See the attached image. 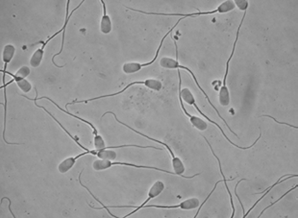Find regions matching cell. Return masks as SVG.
I'll return each instance as SVG.
<instances>
[{"label": "cell", "mask_w": 298, "mask_h": 218, "mask_svg": "<svg viewBox=\"0 0 298 218\" xmlns=\"http://www.w3.org/2000/svg\"><path fill=\"white\" fill-rule=\"evenodd\" d=\"M266 116V117H269V118L273 119L274 121H276L277 123L282 124V125H286V126L290 127V128H294V129H295V130H297L298 129L297 127L292 126V125H290V124L285 123V122H280V121H278L276 118H274V117H273V116H269V115H262V116Z\"/></svg>", "instance_id": "ffe728a7"}, {"label": "cell", "mask_w": 298, "mask_h": 218, "mask_svg": "<svg viewBox=\"0 0 298 218\" xmlns=\"http://www.w3.org/2000/svg\"><path fill=\"white\" fill-rule=\"evenodd\" d=\"M129 11H136L139 13L146 14V15H157V16H181L182 18H187V17H196V16H207V15H213V14H226L228 13L230 11H232L236 8V5L233 0H227L223 3H221L220 6H218L217 9L212 10L211 11H198L195 13L191 14H167V13H154V12H146V11H140V10H136V9L129 8Z\"/></svg>", "instance_id": "277c9868"}, {"label": "cell", "mask_w": 298, "mask_h": 218, "mask_svg": "<svg viewBox=\"0 0 298 218\" xmlns=\"http://www.w3.org/2000/svg\"><path fill=\"white\" fill-rule=\"evenodd\" d=\"M200 200L197 198H191V199H186L183 202H181L178 205H146L143 208H157V209H181V210H195L196 208L200 206Z\"/></svg>", "instance_id": "8fae6325"}, {"label": "cell", "mask_w": 298, "mask_h": 218, "mask_svg": "<svg viewBox=\"0 0 298 218\" xmlns=\"http://www.w3.org/2000/svg\"><path fill=\"white\" fill-rule=\"evenodd\" d=\"M177 73H178V78H179L178 92H179V95H181V97H182V100H183V101L187 103L188 105H193L194 107L196 108V111H198L199 113L201 114L202 116H204L205 118L207 119V121H209V122H211V123L214 124L215 126L218 127V129H219L220 131L222 133V135H223L224 137L226 138V140H227V141H228L230 144H231V145H233V146L236 147V148L240 149V150H249V149L252 148L254 145H255V144H256V143H257L258 141H259V140H260V139L261 138V135H262L261 132L260 133L259 137L256 139V140H255V142L253 143L252 145H249V146H246V147H243V146H239V145H236L235 143L232 142V141H231V140H230L228 137H227V135H226V133L224 132L223 129H222V127H221L220 124L217 123V122H215V121H212V120H211V119H210L208 116H206V115H205V114L203 113L202 111H201V109H200V108L197 106V105H196V99H195V97H194L193 94L191 92V90H189L188 88H187V87H184V88L182 87V78H181V72L179 69L177 70Z\"/></svg>", "instance_id": "7a4b0ae2"}, {"label": "cell", "mask_w": 298, "mask_h": 218, "mask_svg": "<svg viewBox=\"0 0 298 218\" xmlns=\"http://www.w3.org/2000/svg\"><path fill=\"white\" fill-rule=\"evenodd\" d=\"M35 92H36V97H35V100H47L50 101V102L52 103L54 105H56L57 107L59 108L60 111H63V112H65V113L67 114L69 116H72L74 118L78 119V120H80V121H84L85 123L88 124L89 126L91 127L92 130H93V134L94 135V148L96 151H101V150H105V149H107V146L105 145V140L103 139L102 136L101 135H99L98 134V130H97L96 128L94 127V124L90 122V121H87L85 119L81 118V117H79V116H75L74 114L70 113L69 111H65L64 109L60 107L56 102H54L53 100L50 99V98L46 97V96H44V97L38 98V92L37 90H35Z\"/></svg>", "instance_id": "9c48e42d"}, {"label": "cell", "mask_w": 298, "mask_h": 218, "mask_svg": "<svg viewBox=\"0 0 298 218\" xmlns=\"http://www.w3.org/2000/svg\"><path fill=\"white\" fill-rule=\"evenodd\" d=\"M84 3V1L81 2V3L79 4L76 7H75L74 10H73L70 13H69V7H70V1H67V6H66V16H65V24L63 26L62 28L61 29L59 30L58 32L55 33L51 37H49L46 41H44V42H39V43H42V46L40 47V48L37 49L36 51L34 52V54L32 55V57L30 58V65H31V67L33 68H38L40 65H41V62H42V59H43L44 57V50L46 48V46H47V44L51 41V40H53L55 37H56L57 35H59V34H61V33L64 32L65 31V28L67 27L68 22H69V20L70 19V17L72 16V14H74L76 10L80 8L81 7L82 5Z\"/></svg>", "instance_id": "5b68a950"}, {"label": "cell", "mask_w": 298, "mask_h": 218, "mask_svg": "<svg viewBox=\"0 0 298 218\" xmlns=\"http://www.w3.org/2000/svg\"><path fill=\"white\" fill-rule=\"evenodd\" d=\"M121 165V166H128V167L137 168V169H147V170H153L159 171V172L167 173L170 175H176L175 172H172L169 170H162L159 168L152 167V166H145V165H137L129 163H124V162L110 161V160H102V159H97L93 163V169L95 171H102V170H108L113 166Z\"/></svg>", "instance_id": "ba28073f"}, {"label": "cell", "mask_w": 298, "mask_h": 218, "mask_svg": "<svg viewBox=\"0 0 298 218\" xmlns=\"http://www.w3.org/2000/svg\"><path fill=\"white\" fill-rule=\"evenodd\" d=\"M246 13H247V11H245L243 16H242V20H241L239 26H238V28H237V31H236V39H235V41H234L233 48H232L231 54L230 55V57H229L228 60H227V63H226V73H225V76H224L222 86H221V90H220L219 101H220L221 105H222L224 107L228 106V105H230V103H231V95H230V91H229L228 87H227V81H227V77H228L230 63H231V59H232V57H233L234 53H235L236 43H237V41H238V37H239L240 30H241L242 23H243V21H245Z\"/></svg>", "instance_id": "52a82bcc"}, {"label": "cell", "mask_w": 298, "mask_h": 218, "mask_svg": "<svg viewBox=\"0 0 298 218\" xmlns=\"http://www.w3.org/2000/svg\"><path fill=\"white\" fill-rule=\"evenodd\" d=\"M297 177L298 175H296V174H295V175H283L282 177H280V180H277L275 183L273 184L272 186H269V188H267V189H266V190H265V191L261 192V193H260V194H263V195H262V196H261V198H260V199H258L257 201H256V202H255V204H254V205H253L252 207L250 208V210H248L247 213H245V215H243V217H246V216H248V215L250 214V211H251V210H252L253 209H254V208H255V206H256V205H258V203L260 202V201H261V200H262V199H263L264 198L266 197V194H269V193H270V191H271L272 189H274V188H275V186H276L277 185H279V184L280 183H283L284 181H285V180H289V179H290V178Z\"/></svg>", "instance_id": "2e32d148"}, {"label": "cell", "mask_w": 298, "mask_h": 218, "mask_svg": "<svg viewBox=\"0 0 298 218\" xmlns=\"http://www.w3.org/2000/svg\"><path fill=\"white\" fill-rule=\"evenodd\" d=\"M134 85H143V86H146L147 88L151 89V90H153V91H156V92H158V91H160L163 88V84H162L161 81L156 80V79H148V80H145V81H133L131 83H129V85H127L123 90L119 91V92L111 94V95H103V96H99V97L93 98V99H89V100H75V101H72V102L67 103L65 105V107L67 108L68 105H74V104H81V103L88 104V103L94 101V100L118 96V95H121L123 92H125L126 90H128L129 87H131V86H134Z\"/></svg>", "instance_id": "8992f818"}, {"label": "cell", "mask_w": 298, "mask_h": 218, "mask_svg": "<svg viewBox=\"0 0 298 218\" xmlns=\"http://www.w3.org/2000/svg\"><path fill=\"white\" fill-rule=\"evenodd\" d=\"M297 189V185H295V186H294V188H292V189H290L289 191L286 192V193H285V194H283L282 196L280 197V199H277L275 202L272 203L271 205H268L267 207L265 208V209H264V210H262V211H261V214L259 215V216H258V217H261V215H262V214H263V213L265 212V211H266V210H268L269 208H271L272 206H274V205H276L277 203L280 202V200H281V199H282L283 198H285V197L286 196V195H287V194H289V193H290V192L293 191V190H294V189Z\"/></svg>", "instance_id": "ac0fdd59"}, {"label": "cell", "mask_w": 298, "mask_h": 218, "mask_svg": "<svg viewBox=\"0 0 298 218\" xmlns=\"http://www.w3.org/2000/svg\"><path fill=\"white\" fill-rule=\"evenodd\" d=\"M165 189V184L163 181L161 180H157L155 181L154 183H153V186H151V189H149V192H148V199H146L145 201L140 205V206H137V207H134V210L131 212L129 213V214H127L126 215H124V218L128 217V216H130V215H133L134 213L137 212V211H139L141 209H143V206L144 205H147L149 201H150L151 199H154L156 197H158V195H160V194L163 193Z\"/></svg>", "instance_id": "7c38bea8"}, {"label": "cell", "mask_w": 298, "mask_h": 218, "mask_svg": "<svg viewBox=\"0 0 298 218\" xmlns=\"http://www.w3.org/2000/svg\"><path fill=\"white\" fill-rule=\"evenodd\" d=\"M236 7L239 9L240 11H247L248 7H249V2L247 0H238V1H234Z\"/></svg>", "instance_id": "d6986e66"}, {"label": "cell", "mask_w": 298, "mask_h": 218, "mask_svg": "<svg viewBox=\"0 0 298 218\" xmlns=\"http://www.w3.org/2000/svg\"><path fill=\"white\" fill-rule=\"evenodd\" d=\"M89 154L97 156L98 151H96V150H93V151L89 150V151H84L83 153L78 154L77 156L70 157V158H68V159H65L64 161L61 162L59 165L58 170H59V173H61V174H65V173H67L68 171H70V170L72 169L73 166L75 165V162H76L77 159H80L82 157L89 155Z\"/></svg>", "instance_id": "4fadbf2b"}, {"label": "cell", "mask_w": 298, "mask_h": 218, "mask_svg": "<svg viewBox=\"0 0 298 218\" xmlns=\"http://www.w3.org/2000/svg\"><path fill=\"white\" fill-rule=\"evenodd\" d=\"M183 19V18L181 17L180 19L177 21V23H176V24H175L174 26H173V27H172V28H171V29L165 35L164 37H163L161 41H160L159 46H158V50L156 51L155 57H153V59L152 60V61H150L149 63H145V64H140V63H125V64L123 65V71H124V73H125L127 75H131V74L139 72V71H140L142 69H143V68L148 67V66H150V65H153V63L155 62L157 58H158V54H159V51L161 50L165 40L167 38L168 35L172 34V32L174 30L175 27H177V25L179 24V22H180Z\"/></svg>", "instance_id": "30bf717a"}, {"label": "cell", "mask_w": 298, "mask_h": 218, "mask_svg": "<svg viewBox=\"0 0 298 218\" xmlns=\"http://www.w3.org/2000/svg\"><path fill=\"white\" fill-rule=\"evenodd\" d=\"M107 114H111V115H113L114 116V118H115L116 121L119 122V123L122 124L123 126L126 127L128 128L129 130H131L133 132L136 133L137 135H141V136H143V137L146 138V139H148V140H152L153 142L158 143V144H160V145H164L165 147L167 148V151H169L170 155L172 157V167H173V170H174L175 174L176 175H178V176H180V177L184 178V179H192V178L196 177V176H198V175H201L202 173H198V174H196V175H191V176H185V175H183L184 172H185V166L183 165V161L181 160L179 158H177L176 155H175L174 152L172 151V148L170 147V145H167V143L163 142V141H160V140H156V139H153V138L149 137L148 135H145V134H143V133L139 132V131H137V130H134L131 127L129 126V125H127L126 123H124L123 121H120L119 119L118 118V116L116 115L114 112L113 111H106L105 113L103 114L102 116H101V120H102L103 117L105 116V115H107Z\"/></svg>", "instance_id": "6da1fadb"}, {"label": "cell", "mask_w": 298, "mask_h": 218, "mask_svg": "<svg viewBox=\"0 0 298 218\" xmlns=\"http://www.w3.org/2000/svg\"><path fill=\"white\" fill-rule=\"evenodd\" d=\"M179 102H180L181 109L183 110V112L185 114V116H188V118L189 119V121H191V123L193 125V127H195L196 130H199V131H205V130H207V128H208L207 121H205L204 120L201 118V117L193 116V115L188 113L187 110H186L185 107H184V105H183V100H182V97H181L180 95H179Z\"/></svg>", "instance_id": "5bb4252c"}, {"label": "cell", "mask_w": 298, "mask_h": 218, "mask_svg": "<svg viewBox=\"0 0 298 218\" xmlns=\"http://www.w3.org/2000/svg\"><path fill=\"white\" fill-rule=\"evenodd\" d=\"M243 180H246V179H242V180H240L239 181H238V183H236V186H235V194H236V198H237V199H238V201H239L240 205H241V206H242V211H243V215H245V207H243V205H242V201L240 200L239 197H238V195H237V194H236V188L238 186V185H239L240 182H242V181H243Z\"/></svg>", "instance_id": "44dd1931"}, {"label": "cell", "mask_w": 298, "mask_h": 218, "mask_svg": "<svg viewBox=\"0 0 298 218\" xmlns=\"http://www.w3.org/2000/svg\"><path fill=\"white\" fill-rule=\"evenodd\" d=\"M16 83L18 86L19 88L21 89L22 92H25V94H28V92H30L32 90V85L26 79H22L20 81H16Z\"/></svg>", "instance_id": "e0dca14e"}, {"label": "cell", "mask_w": 298, "mask_h": 218, "mask_svg": "<svg viewBox=\"0 0 298 218\" xmlns=\"http://www.w3.org/2000/svg\"><path fill=\"white\" fill-rule=\"evenodd\" d=\"M100 3L103 6V16L100 20L99 29L103 35H109L113 30V23H112L110 16L107 14V11H106L105 2L103 0H100Z\"/></svg>", "instance_id": "9a60e30c"}, {"label": "cell", "mask_w": 298, "mask_h": 218, "mask_svg": "<svg viewBox=\"0 0 298 218\" xmlns=\"http://www.w3.org/2000/svg\"><path fill=\"white\" fill-rule=\"evenodd\" d=\"M175 46H176L177 60L173 59V58H172V57H162L161 59H160V61H159V65H160V66H161L163 69H167V70H178V69L180 70V69H183V70H187V71H188V72L191 74V76H192V78H193L194 81H195V82H196V86H198V88L201 90V92H202V94L204 95L205 98L207 99V101H208V103H209V105H211V106H212L213 109H214V111H216V113L218 114V116H219V117H220V118H221V120H222V121L225 122L226 127L228 128V130H230V131H231V132L232 133L233 135H235V136L238 137V135H236V133L231 130V127L229 126L228 123L226 122V120H225V119L222 117L221 113H220V111H218L217 108L215 107L214 105H213V104L211 102V100H210L209 97H208V95H207V92H205L204 90L202 89V86H201V85L199 84L198 81H197V78H196V75L194 74L193 71H192L191 69H188V67L184 66V65H182L179 64V62H178V59H177V43H176V41H175Z\"/></svg>", "instance_id": "3957f363"}]
</instances>
